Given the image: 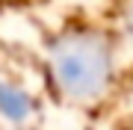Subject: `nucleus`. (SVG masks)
<instances>
[{
  "label": "nucleus",
  "instance_id": "obj_2",
  "mask_svg": "<svg viewBox=\"0 0 133 130\" xmlns=\"http://www.w3.org/2000/svg\"><path fill=\"white\" fill-rule=\"evenodd\" d=\"M0 118L15 127H30L38 118V101L27 86L0 77Z\"/></svg>",
  "mask_w": 133,
  "mask_h": 130
},
{
  "label": "nucleus",
  "instance_id": "obj_3",
  "mask_svg": "<svg viewBox=\"0 0 133 130\" xmlns=\"http://www.w3.org/2000/svg\"><path fill=\"white\" fill-rule=\"evenodd\" d=\"M118 24H121V33L133 42V0H121V9H118Z\"/></svg>",
  "mask_w": 133,
  "mask_h": 130
},
{
  "label": "nucleus",
  "instance_id": "obj_1",
  "mask_svg": "<svg viewBox=\"0 0 133 130\" xmlns=\"http://www.w3.org/2000/svg\"><path fill=\"white\" fill-rule=\"evenodd\" d=\"M44 65L56 95L68 104H98L112 86L115 50L112 39L98 27L71 21L50 36L44 47Z\"/></svg>",
  "mask_w": 133,
  "mask_h": 130
},
{
  "label": "nucleus",
  "instance_id": "obj_4",
  "mask_svg": "<svg viewBox=\"0 0 133 130\" xmlns=\"http://www.w3.org/2000/svg\"><path fill=\"white\" fill-rule=\"evenodd\" d=\"M27 3H36V0H0V6H27Z\"/></svg>",
  "mask_w": 133,
  "mask_h": 130
}]
</instances>
